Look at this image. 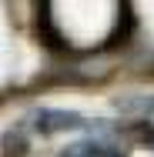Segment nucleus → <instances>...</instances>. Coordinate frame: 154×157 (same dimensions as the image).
Listing matches in <instances>:
<instances>
[{
    "instance_id": "1",
    "label": "nucleus",
    "mask_w": 154,
    "mask_h": 157,
    "mask_svg": "<svg viewBox=\"0 0 154 157\" xmlns=\"http://www.w3.org/2000/svg\"><path fill=\"white\" fill-rule=\"evenodd\" d=\"M37 127H40V134H57V130H70V127H84V117L74 110H37Z\"/></svg>"
},
{
    "instance_id": "2",
    "label": "nucleus",
    "mask_w": 154,
    "mask_h": 157,
    "mask_svg": "<svg viewBox=\"0 0 154 157\" xmlns=\"http://www.w3.org/2000/svg\"><path fill=\"white\" fill-rule=\"evenodd\" d=\"M61 157H124V154H117L114 147H107L101 140H77V144L64 147Z\"/></svg>"
},
{
    "instance_id": "3",
    "label": "nucleus",
    "mask_w": 154,
    "mask_h": 157,
    "mask_svg": "<svg viewBox=\"0 0 154 157\" xmlns=\"http://www.w3.org/2000/svg\"><path fill=\"white\" fill-rule=\"evenodd\" d=\"M114 104L121 114H151L154 110V97H117Z\"/></svg>"
},
{
    "instance_id": "4",
    "label": "nucleus",
    "mask_w": 154,
    "mask_h": 157,
    "mask_svg": "<svg viewBox=\"0 0 154 157\" xmlns=\"http://www.w3.org/2000/svg\"><path fill=\"white\" fill-rule=\"evenodd\" d=\"M141 147H154V124H137V127H131L127 130Z\"/></svg>"
}]
</instances>
